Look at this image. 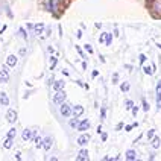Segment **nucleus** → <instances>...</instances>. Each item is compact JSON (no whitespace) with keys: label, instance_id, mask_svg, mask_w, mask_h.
I'll return each mask as SVG.
<instances>
[{"label":"nucleus","instance_id":"obj_18","mask_svg":"<svg viewBox=\"0 0 161 161\" xmlns=\"http://www.w3.org/2000/svg\"><path fill=\"white\" fill-rule=\"evenodd\" d=\"M3 146H5L6 149H11V148H12V138H8V137H6V140H5V144H3Z\"/></svg>","mask_w":161,"mask_h":161},{"label":"nucleus","instance_id":"obj_23","mask_svg":"<svg viewBox=\"0 0 161 161\" xmlns=\"http://www.w3.org/2000/svg\"><path fill=\"white\" fill-rule=\"evenodd\" d=\"M14 135H15V128H12V129L8 132V135H6V137H8V138H14Z\"/></svg>","mask_w":161,"mask_h":161},{"label":"nucleus","instance_id":"obj_20","mask_svg":"<svg viewBox=\"0 0 161 161\" xmlns=\"http://www.w3.org/2000/svg\"><path fill=\"white\" fill-rule=\"evenodd\" d=\"M69 125H70L72 128H78V125H79V122H78V119L75 117V119H72V120H70V123H69Z\"/></svg>","mask_w":161,"mask_h":161},{"label":"nucleus","instance_id":"obj_34","mask_svg":"<svg viewBox=\"0 0 161 161\" xmlns=\"http://www.w3.org/2000/svg\"><path fill=\"white\" fill-rule=\"evenodd\" d=\"M20 34H21V35H23V37H24V38H26V31H24V29H23V28H21V29H20Z\"/></svg>","mask_w":161,"mask_h":161},{"label":"nucleus","instance_id":"obj_35","mask_svg":"<svg viewBox=\"0 0 161 161\" xmlns=\"http://www.w3.org/2000/svg\"><path fill=\"white\" fill-rule=\"evenodd\" d=\"M102 140L107 141V140H108V134H102Z\"/></svg>","mask_w":161,"mask_h":161},{"label":"nucleus","instance_id":"obj_8","mask_svg":"<svg viewBox=\"0 0 161 161\" xmlns=\"http://www.w3.org/2000/svg\"><path fill=\"white\" fill-rule=\"evenodd\" d=\"M88 141H90V135H87V134H82L79 138H78V143H79L80 146H85Z\"/></svg>","mask_w":161,"mask_h":161},{"label":"nucleus","instance_id":"obj_39","mask_svg":"<svg viewBox=\"0 0 161 161\" xmlns=\"http://www.w3.org/2000/svg\"><path fill=\"white\" fill-rule=\"evenodd\" d=\"M97 75H99V72H97V70H94V72H93V78H96Z\"/></svg>","mask_w":161,"mask_h":161},{"label":"nucleus","instance_id":"obj_14","mask_svg":"<svg viewBox=\"0 0 161 161\" xmlns=\"http://www.w3.org/2000/svg\"><path fill=\"white\" fill-rule=\"evenodd\" d=\"M0 103H2V105H8V103H9V99H8V96H6L5 93L0 94Z\"/></svg>","mask_w":161,"mask_h":161},{"label":"nucleus","instance_id":"obj_28","mask_svg":"<svg viewBox=\"0 0 161 161\" xmlns=\"http://www.w3.org/2000/svg\"><path fill=\"white\" fill-rule=\"evenodd\" d=\"M135 126H138V123H132V125H128L126 126V131H131L132 128H135Z\"/></svg>","mask_w":161,"mask_h":161},{"label":"nucleus","instance_id":"obj_2","mask_svg":"<svg viewBox=\"0 0 161 161\" xmlns=\"http://www.w3.org/2000/svg\"><path fill=\"white\" fill-rule=\"evenodd\" d=\"M64 100H66V93H64L62 90L56 91V93H55V96H53V102H55V103H58V105H62V103H64Z\"/></svg>","mask_w":161,"mask_h":161},{"label":"nucleus","instance_id":"obj_19","mask_svg":"<svg viewBox=\"0 0 161 161\" xmlns=\"http://www.w3.org/2000/svg\"><path fill=\"white\" fill-rule=\"evenodd\" d=\"M154 69H155V66H154L152 69H151V67H146V66H143V72H144V73H148V75H152V73H154Z\"/></svg>","mask_w":161,"mask_h":161},{"label":"nucleus","instance_id":"obj_5","mask_svg":"<svg viewBox=\"0 0 161 161\" xmlns=\"http://www.w3.org/2000/svg\"><path fill=\"white\" fill-rule=\"evenodd\" d=\"M6 120L9 122V123H14V122L17 120V113H15L14 110H9V111L6 113Z\"/></svg>","mask_w":161,"mask_h":161},{"label":"nucleus","instance_id":"obj_21","mask_svg":"<svg viewBox=\"0 0 161 161\" xmlns=\"http://www.w3.org/2000/svg\"><path fill=\"white\" fill-rule=\"evenodd\" d=\"M120 88H122V91H125V93L129 91V84H128V82H123L120 85Z\"/></svg>","mask_w":161,"mask_h":161},{"label":"nucleus","instance_id":"obj_32","mask_svg":"<svg viewBox=\"0 0 161 161\" xmlns=\"http://www.w3.org/2000/svg\"><path fill=\"white\" fill-rule=\"evenodd\" d=\"M100 113H102V119H105V117H107V111H105V108H102Z\"/></svg>","mask_w":161,"mask_h":161},{"label":"nucleus","instance_id":"obj_40","mask_svg":"<svg viewBox=\"0 0 161 161\" xmlns=\"http://www.w3.org/2000/svg\"><path fill=\"white\" fill-rule=\"evenodd\" d=\"M102 161H111V158H110V157H105V158H103Z\"/></svg>","mask_w":161,"mask_h":161},{"label":"nucleus","instance_id":"obj_30","mask_svg":"<svg viewBox=\"0 0 161 161\" xmlns=\"http://www.w3.org/2000/svg\"><path fill=\"white\" fill-rule=\"evenodd\" d=\"M134 107V102L132 100H126V108H132Z\"/></svg>","mask_w":161,"mask_h":161},{"label":"nucleus","instance_id":"obj_16","mask_svg":"<svg viewBox=\"0 0 161 161\" xmlns=\"http://www.w3.org/2000/svg\"><path fill=\"white\" fill-rule=\"evenodd\" d=\"M152 148H154V149H158V148H160V138H158V137H154V138H152Z\"/></svg>","mask_w":161,"mask_h":161},{"label":"nucleus","instance_id":"obj_17","mask_svg":"<svg viewBox=\"0 0 161 161\" xmlns=\"http://www.w3.org/2000/svg\"><path fill=\"white\" fill-rule=\"evenodd\" d=\"M9 79V76H8V73L3 70V72H0V82H8Z\"/></svg>","mask_w":161,"mask_h":161},{"label":"nucleus","instance_id":"obj_31","mask_svg":"<svg viewBox=\"0 0 161 161\" xmlns=\"http://www.w3.org/2000/svg\"><path fill=\"white\" fill-rule=\"evenodd\" d=\"M76 50L79 52V55L82 56V58H85V55H84V52H82V49H80V47H76Z\"/></svg>","mask_w":161,"mask_h":161},{"label":"nucleus","instance_id":"obj_6","mask_svg":"<svg viewBox=\"0 0 161 161\" xmlns=\"http://www.w3.org/2000/svg\"><path fill=\"white\" fill-rule=\"evenodd\" d=\"M72 113H73L75 117H79L80 114H84V107H82V105H75V107L72 108Z\"/></svg>","mask_w":161,"mask_h":161},{"label":"nucleus","instance_id":"obj_3","mask_svg":"<svg viewBox=\"0 0 161 161\" xmlns=\"http://www.w3.org/2000/svg\"><path fill=\"white\" fill-rule=\"evenodd\" d=\"M61 114H62L64 117L72 116V114H73V113H72V107H70L69 103H62V105H61Z\"/></svg>","mask_w":161,"mask_h":161},{"label":"nucleus","instance_id":"obj_13","mask_svg":"<svg viewBox=\"0 0 161 161\" xmlns=\"http://www.w3.org/2000/svg\"><path fill=\"white\" fill-rule=\"evenodd\" d=\"M62 88H64V80H56V82L53 84V90L59 91V90H62Z\"/></svg>","mask_w":161,"mask_h":161},{"label":"nucleus","instance_id":"obj_33","mask_svg":"<svg viewBox=\"0 0 161 161\" xmlns=\"http://www.w3.org/2000/svg\"><path fill=\"white\" fill-rule=\"evenodd\" d=\"M123 126H125V125H123V123H119V125H117V126H116V129H117V131H120L122 128H123Z\"/></svg>","mask_w":161,"mask_h":161},{"label":"nucleus","instance_id":"obj_4","mask_svg":"<svg viewBox=\"0 0 161 161\" xmlns=\"http://www.w3.org/2000/svg\"><path fill=\"white\" fill-rule=\"evenodd\" d=\"M111 41H113V35H111L110 32H103V34L100 35V43H103V44H111Z\"/></svg>","mask_w":161,"mask_h":161},{"label":"nucleus","instance_id":"obj_25","mask_svg":"<svg viewBox=\"0 0 161 161\" xmlns=\"http://www.w3.org/2000/svg\"><path fill=\"white\" fill-rule=\"evenodd\" d=\"M34 140H35V143H37V148H41V146H43V141H41L43 138H40V137H35Z\"/></svg>","mask_w":161,"mask_h":161},{"label":"nucleus","instance_id":"obj_24","mask_svg":"<svg viewBox=\"0 0 161 161\" xmlns=\"http://www.w3.org/2000/svg\"><path fill=\"white\" fill-rule=\"evenodd\" d=\"M154 137H155V129H151V131L148 132V138H149V140H152Z\"/></svg>","mask_w":161,"mask_h":161},{"label":"nucleus","instance_id":"obj_9","mask_svg":"<svg viewBox=\"0 0 161 161\" xmlns=\"http://www.w3.org/2000/svg\"><path fill=\"white\" fill-rule=\"evenodd\" d=\"M90 128V120H84V122H79V125H78V129H79L80 132H84V131H87Z\"/></svg>","mask_w":161,"mask_h":161},{"label":"nucleus","instance_id":"obj_26","mask_svg":"<svg viewBox=\"0 0 161 161\" xmlns=\"http://www.w3.org/2000/svg\"><path fill=\"white\" fill-rule=\"evenodd\" d=\"M155 94H161V80H158V84H157V91H155Z\"/></svg>","mask_w":161,"mask_h":161},{"label":"nucleus","instance_id":"obj_37","mask_svg":"<svg viewBox=\"0 0 161 161\" xmlns=\"http://www.w3.org/2000/svg\"><path fill=\"white\" fill-rule=\"evenodd\" d=\"M117 78H119L117 75H114V76H113V82H114V84H117Z\"/></svg>","mask_w":161,"mask_h":161},{"label":"nucleus","instance_id":"obj_10","mask_svg":"<svg viewBox=\"0 0 161 161\" xmlns=\"http://www.w3.org/2000/svg\"><path fill=\"white\" fill-rule=\"evenodd\" d=\"M15 64H17V58H15L14 55H9L8 59H6V66H8V67H14Z\"/></svg>","mask_w":161,"mask_h":161},{"label":"nucleus","instance_id":"obj_15","mask_svg":"<svg viewBox=\"0 0 161 161\" xmlns=\"http://www.w3.org/2000/svg\"><path fill=\"white\" fill-rule=\"evenodd\" d=\"M43 28H44V24H41V23H40V24H35L32 31H34V34H35V35H38L41 31H43Z\"/></svg>","mask_w":161,"mask_h":161},{"label":"nucleus","instance_id":"obj_1","mask_svg":"<svg viewBox=\"0 0 161 161\" xmlns=\"http://www.w3.org/2000/svg\"><path fill=\"white\" fill-rule=\"evenodd\" d=\"M61 3H62V0H46L44 2V8L49 11V12H56L58 11V8L61 6Z\"/></svg>","mask_w":161,"mask_h":161},{"label":"nucleus","instance_id":"obj_7","mask_svg":"<svg viewBox=\"0 0 161 161\" xmlns=\"http://www.w3.org/2000/svg\"><path fill=\"white\" fill-rule=\"evenodd\" d=\"M52 143H53V138H52V137H46V138H43V148H44L46 151H49V149L52 148Z\"/></svg>","mask_w":161,"mask_h":161},{"label":"nucleus","instance_id":"obj_12","mask_svg":"<svg viewBox=\"0 0 161 161\" xmlns=\"http://www.w3.org/2000/svg\"><path fill=\"white\" fill-rule=\"evenodd\" d=\"M126 161H135V151H126Z\"/></svg>","mask_w":161,"mask_h":161},{"label":"nucleus","instance_id":"obj_27","mask_svg":"<svg viewBox=\"0 0 161 161\" xmlns=\"http://www.w3.org/2000/svg\"><path fill=\"white\" fill-rule=\"evenodd\" d=\"M143 110H144V111H149V103H148L146 100H143Z\"/></svg>","mask_w":161,"mask_h":161},{"label":"nucleus","instance_id":"obj_42","mask_svg":"<svg viewBox=\"0 0 161 161\" xmlns=\"http://www.w3.org/2000/svg\"><path fill=\"white\" fill-rule=\"evenodd\" d=\"M135 161H141V160H135Z\"/></svg>","mask_w":161,"mask_h":161},{"label":"nucleus","instance_id":"obj_36","mask_svg":"<svg viewBox=\"0 0 161 161\" xmlns=\"http://www.w3.org/2000/svg\"><path fill=\"white\" fill-rule=\"evenodd\" d=\"M85 49H87V52H90V53H91V52H93V49H91V47H90V46H88V44H87V46H85Z\"/></svg>","mask_w":161,"mask_h":161},{"label":"nucleus","instance_id":"obj_38","mask_svg":"<svg viewBox=\"0 0 161 161\" xmlns=\"http://www.w3.org/2000/svg\"><path fill=\"white\" fill-rule=\"evenodd\" d=\"M132 114H134V116L137 114V107H132Z\"/></svg>","mask_w":161,"mask_h":161},{"label":"nucleus","instance_id":"obj_11","mask_svg":"<svg viewBox=\"0 0 161 161\" xmlns=\"http://www.w3.org/2000/svg\"><path fill=\"white\" fill-rule=\"evenodd\" d=\"M31 135H32V131L26 128V129L23 131V134H21V138H23L24 141H28V140H31Z\"/></svg>","mask_w":161,"mask_h":161},{"label":"nucleus","instance_id":"obj_22","mask_svg":"<svg viewBox=\"0 0 161 161\" xmlns=\"http://www.w3.org/2000/svg\"><path fill=\"white\" fill-rule=\"evenodd\" d=\"M76 161H90V158H88V155H78Z\"/></svg>","mask_w":161,"mask_h":161},{"label":"nucleus","instance_id":"obj_41","mask_svg":"<svg viewBox=\"0 0 161 161\" xmlns=\"http://www.w3.org/2000/svg\"><path fill=\"white\" fill-rule=\"evenodd\" d=\"M50 161H58V158H55V157H53V158H50Z\"/></svg>","mask_w":161,"mask_h":161},{"label":"nucleus","instance_id":"obj_29","mask_svg":"<svg viewBox=\"0 0 161 161\" xmlns=\"http://www.w3.org/2000/svg\"><path fill=\"white\" fill-rule=\"evenodd\" d=\"M157 105H158V108L161 110V94H157Z\"/></svg>","mask_w":161,"mask_h":161}]
</instances>
